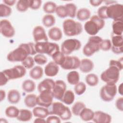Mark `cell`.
I'll use <instances>...</instances> for the list:
<instances>
[{"label":"cell","mask_w":123,"mask_h":123,"mask_svg":"<svg viewBox=\"0 0 123 123\" xmlns=\"http://www.w3.org/2000/svg\"><path fill=\"white\" fill-rule=\"evenodd\" d=\"M65 56L61 51H59L54 54L51 57L53 62L58 65H61L64 61Z\"/></svg>","instance_id":"cell-42"},{"label":"cell","mask_w":123,"mask_h":123,"mask_svg":"<svg viewBox=\"0 0 123 123\" xmlns=\"http://www.w3.org/2000/svg\"><path fill=\"white\" fill-rule=\"evenodd\" d=\"M34 123H46V120H45V118H42L39 117H37L35 120L34 121Z\"/></svg>","instance_id":"cell-57"},{"label":"cell","mask_w":123,"mask_h":123,"mask_svg":"<svg viewBox=\"0 0 123 123\" xmlns=\"http://www.w3.org/2000/svg\"><path fill=\"white\" fill-rule=\"evenodd\" d=\"M111 50L116 54H122L123 52V39L122 35L111 34Z\"/></svg>","instance_id":"cell-16"},{"label":"cell","mask_w":123,"mask_h":123,"mask_svg":"<svg viewBox=\"0 0 123 123\" xmlns=\"http://www.w3.org/2000/svg\"><path fill=\"white\" fill-rule=\"evenodd\" d=\"M47 123H60L61 122V119L59 117L55 116V115H52L49 116L46 120Z\"/></svg>","instance_id":"cell-51"},{"label":"cell","mask_w":123,"mask_h":123,"mask_svg":"<svg viewBox=\"0 0 123 123\" xmlns=\"http://www.w3.org/2000/svg\"><path fill=\"white\" fill-rule=\"evenodd\" d=\"M102 38L98 36H92L89 37L87 42L83 49V53L86 57L92 56L95 52L100 49L99 45Z\"/></svg>","instance_id":"cell-6"},{"label":"cell","mask_w":123,"mask_h":123,"mask_svg":"<svg viewBox=\"0 0 123 123\" xmlns=\"http://www.w3.org/2000/svg\"><path fill=\"white\" fill-rule=\"evenodd\" d=\"M66 7L67 13L68 16L72 18H74L75 17L77 12V7L73 3H66L64 5Z\"/></svg>","instance_id":"cell-40"},{"label":"cell","mask_w":123,"mask_h":123,"mask_svg":"<svg viewBox=\"0 0 123 123\" xmlns=\"http://www.w3.org/2000/svg\"><path fill=\"white\" fill-rule=\"evenodd\" d=\"M37 96L34 94H28L24 98V103L25 105L29 108L36 107L37 105Z\"/></svg>","instance_id":"cell-28"},{"label":"cell","mask_w":123,"mask_h":123,"mask_svg":"<svg viewBox=\"0 0 123 123\" xmlns=\"http://www.w3.org/2000/svg\"><path fill=\"white\" fill-rule=\"evenodd\" d=\"M50 115L58 116L61 120L67 121L72 117V111L70 109L60 102H53L49 107Z\"/></svg>","instance_id":"cell-2"},{"label":"cell","mask_w":123,"mask_h":123,"mask_svg":"<svg viewBox=\"0 0 123 123\" xmlns=\"http://www.w3.org/2000/svg\"><path fill=\"white\" fill-rule=\"evenodd\" d=\"M35 47L37 53L42 54H46L50 57L60 51V48L57 44L48 41L36 43Z\"/></svg>","instance_id":"cell-5"},{"label":"cell","mask_w":123,"mask_h":123,"mask_svg":"<svg viewBox=\"0 0 123 123\" xmlns=\"http://www.w3.org/2000/svg\"><path fill=\"white\" fill-rule=\"evenodd\" d=\"M34 60L35 62L40 65H44L48 62L47 58L44 54L39 53L34 56Z\"/></svg>","instance_id":"cell-46"},{"label":"cell","mask_w":123,"mask_h":123,"mask_svg":"<svg viewBox=\"0 0 123 123\" xmlns=\"http://www.w3.org/2000/svg\"><path fill=\"white\" fill-rule=\"evenodd\" d=\"M109 65H112L117 67L120 71L123 69V58L121 57L120 59L118 60H111L110 61Z\"/></svg>","instance_id":"cell-50"},{"label":"cell","mask_w":123,"mask_h":123,"mask_svg":"<svg viewBox=\"0 0 123 123\" xmlns=\"http://www.w3.org/2000/svg\"><path fill=\"white\" fill-rule=\"evenodd\" d=\"M103 0H89L90 4L94 7H98L99 6L102 2Z\"/></svg>","instance_id":"cell-54"},{"label":"cell","mask_w":123,"mask_h":123,"mask_svg":"<svg viewBox=\"0 0 123 123\" xmlns=\"http://www.w3.org/2000/svg\"><path fill=\"white\" fill-rule=\"evenodd\" d=\"M42 22L43 25L46 27H50L53 26L56 22L55 17L51 14H47L42 18Z\"/></svg>","instance_id":"cell-34"},{"label":"cell","mask_w":123,"mask_h":123,"mask_svg":"<svg viewBox=\"0 0 123 123\" xmlns=\"http://www.w3.org/2000/svg\"><path fill=\"white\" fill-rule=\"evenodd\" d=\"M86 84L90 86H96L99 82L98 77L97 75L95 74H89L85 78Z\"/></svg>","instance_id":"cell-36"},{"label":"cell","mask_w":123,"mask_h":123,"mask_svg":"<svg viewBox=\"0 0 123 123\" xmlns=\"http://www.w3.org/2000/svg\"><path fill=\"white\" fill-rule=\"evenodd\" d=\"M57 15L62 18H64L68 16V13L65 5H59L57 6L55 12Z\"/></svg>","instance_id":"cell-44"},{"label":"cell","mask_w":123,"mask_h":123,"mask_svg":"<svg viewBox=\"0 0 123 123\" xmlns=\"http://www.w3.org/2000/svg\"><path fill=\"white\" fill-rule=\"evenodd\" d=\"M80 62L81 61L76 56L66 55L61 67L65 70H74L79 67Z\"/></svg>","instance_id":"cell-12"},{"label":"cell","mask_w":123,"mask_h":123,"mask_svg":"<svg viewBox=\"0 0 123 123\" xmlns=\"http://www.w3.org/2000/svg\"><path fill=\"white\" fill-rule=\"evenodd\" d=\"M115 106L116 108L120 111H123V98L122 97H120L117 99L115 102Z\"/></svg>","instance_id":"cell-52"},{"label":"cell","mask_w":123,"mask_h":123,"mask_svg":"<svg viewBox=\"0 0 123 123\" xmlns=\"http://www.w3.org/2000/svg\"><path fill=\"white\" fill-rule=\"evenodd\" d=\"M107 15L108 18H111L113 20H123V5L116 3L109 6H107Z\"/></svg>","instance_id":"cell-11"},{"label":"cell","mask_w":123,"mask_h":123,"mask_svg":"<svg viewBox=\"0 0 123 123\" xmlns=\"http://www.w3.org/2000/svg\"><path fill=\"white\" fill-rule=\"evenodd\" d=\"M5 115L9 118H16L19 114V110L14 106H10L6 108L5 111Z\"/></svg>","instance_id":"cell-37"},{"label":"cell","mask_w":123,"mask_h":123,"mask_svg":"<svg viewBox=\"0 0 123 123\" xmlns=\"http://www.w3.org/2000/svg\"><path fill=\"white\" fill-rule=\"evenodd\" d=\"M105 24L104 20L101 19L97 15H94L85 24V30L88 35L95 36L104 27Z\"/></svg>","instance_id":"cell-3"},{"label":"cell","mask_w":123,"mask_h":123,"mask_svg":"<svg viewBox=\"0 0 123 123\" xmlns=\"http://www.w3.org/2000/svg\"><path fill=\"white\" fill-rule=\"evenodd\" d=\"M7 79L10 80L21 78L26 74V69L23 65H17L12 68L2 71Z\"/></svg>","instance_id":"cell-10"},{"label":"cell","mask_w":123,"mask_h":123,"mask_svg":"<svg viewBox=\"0 0 123 123\" xmlns=\"http://www.w3.org/2000/svg\"><path fill=\"white\" fill-rule=\"evenodd\" d=\"M36 53L35 44L33 42L22 43L8 54L7 59L10 62H22L28 56Z\"/></svg>","instance_id":"cell-1"},{"label":"cell","mask_w":123,"mask_h":123,"mask_svg":"<svg viewBox=\"0 0 123 123\" xmlns=\"http://www.w3.org/2000/svg\"><path fill=\"white\" fill-rule=\"evenodd\" d=\"M29 74L31 78L38 80L43 76V70L40 66H36L31 69Z\"/></svg>","instance_id":"cell-30"},{"label":"cell","mask_w":123,"mask_h":123,"mask_svg":"<svg viewBox=\"0 0 123 123\" xmlns=\"http://www.w3.org/2000/svg\"><path fill=\"white\" fill-rule=\"evenodd\" d=\"M79 74L76 71H71L67 74V80L70 85H75L79 82Z\"/></svg>","instance_id":"cell-32"},{"label":"cell","mask_w":123,"mask_h":123,"mask_svg":"<svg viewBox=\"0 0 123 123\" xmlns=\"http://www.w3.org/2000/svg\"><path fill=\"white\" fill-rule=\"evenodd\" d=\"M86 89V84L83 82H79L74 85V91L75 93L77 95H81L85 93Z\"/></svg>","instance_id":"cell-43"},{"label":"cell","mask_w":123,"mask_h":123,"mask_svg":"<svg viewBox=\"0 0 123 123\" xmlns=\"http://www.w3.org/2000/svg\"><path fill=\"white\" fill-rule=\"evenodd\" d=\"M33 37L36 43L48 41V38L45 29L40 25L36 26L33 30Z\"/></svg>","instance_id":"cell-17"},{"label":"cell","mask_w":123,"mask_h":123,"mask_svg":"<svg viewBox=\"0 0 123 123\" xmlns=\"http://www.w3.org/2000/svg\"><path fill=\"white\" fill-rule=\"evenodd\" d=\"M92 121L96 123H110L111 121V117L108 113L98 111L94 112Z\"/></svg>","instance_id":"cell-18"},{"label":"cell","mask_w":123,"mask_h":123,"mask_svg":"<svg viewBox=\"0 0 123 123\" xmlns=\"http://www.w3.org/2000/svg\"><path fill=\"white\" fill-rule=\"evenodd\" d=\"M6 97V92L5 91L2 89H1L0 90V101H3L5 98Z\"/></svg>","instance_id":"cell-56"},{"label":"cell","mask_w":123,"mask_h":123,"mask_svg":"<svg viewBox=\"0 0 123 123\" xmlns=\"http://www.w3.org/2000/svg\"><path fill=\"white\" fill-rule=\"evenodd\" d=\"M9 81V80L7 79V77L5 76L4 74L3 73V72L1 71L0 73V86H3L5 85Z\"/></svg>","instance_id":"cell-53"},{"label":"cell","mask_w":123,"mask_h":123,"mask_svg":"<svg viewBox=\"0 0 123 123\" xmlns=\"http://www.w3.org/2000/svg\"><path fill=\"white\" fill-rule=\"evenodd\" d=\"M55 82L50 78H46L40 82L37 86V90L39 93L42 92H51L54 87Z\"/></svg>","instance_id":"cell-19"},{"label":"cell","mask_w":123,"mask_h":123,"mask_svg":"<svg viewBox=\"0 0 123 123\" xmlns=\"http://www.w3.org/2000/svg\"><path fill=\"white\" fill-rule=\"evenodd\" d=\"M120 70L116 66L109 65V67L100 75V79L106 83L116 84L120 77Z\"/></svg>","instance_id":"cell-7"},{"label":"cell","mask_w":123,"mask_h":123,"mask_svg":"<svg viewBox=\"0 0 123 123\" xmlns=\"http://www.w3.org/2000/svg\"><path fill=\"white\" fill-rule=\"evenodd\" d=\"M91 16L90 11L86 8L79 9L76 14V18L80 21H85L90 18Z\"/></svg>","instance_id":"cell-26"},{"label":"cell","mask_w":123,"mask_h":123,"mask_svg":"<svg viewBox=\"0 0 123 123\" xmlns=\"http://www.w3.org/2000/svg\"><path fill=\"white\" fill-rule=\"evenodd\" d=\"M103 2L105 3L106 6H107V5L109 6L110 5L117 3V1H114V0H105V1H103Z\"/></svg>","instance_id":"cell-58"},{"label":"cell","mask_w":123,"mask_h":123,"mask_svg":"<svg viewBox=\"0 0 123 123\" xmlns=\"http://www.w3.org/2000/svg\"><path fill=\"white\" fill-rule=\"evenodd\" d=\"M111 48V41L108 39H102L99 45V49L103 51H108Z\"/></svg>","instance_id":"cell-47"},{"label":"cell","mask_w":123,"mask_h":123,"mask_svg":"<svg viewBox=\"0 0 123 123\" xmlns=\"http://www.w3.org/2000/svg\"><path fill=\"white\" fill-rule=\"evenodd\" d=\"M12 12V9L10 6L3 3L0 4V16L6 17L9 16Z\"/></svg>","instance_id":"cell-41"},{"label":"cell","mask_w":123,"mask_h":123,"mask_svg":"<svg viewBox=\"0 0 123 123\" xmlns=\"http://www.w3.org/2000/svg\"><path fill=\"white\" fill-rule=\"evenodd\" d=\"M117 88L115 84L106 83L100 90V97L105 102L112 101L117 94Z\"/></svg>","instance_id":"cell-8"},{"label":"cell","mask_w":123,"mask_h":123,"mask_svg":"<svg viewBox=\"0 0 123 123\" xmlns=\"http://www.w3.org/2000/svg\"><path fill=\"white\" fill-rule=\"evenodd\" d=\"M3 2H4V4L9 6H11L14 5V4L16 3V0H3Z\"/></svg>","instance_id":"cell-55"},{"label":"cell","mask_w":123,"mask_h":123,"mask_svg":"<svg viewBox=\"0 0 123 123\" xmlns=\"http://www.w3.org/2000/svg\"><path fill=\"white\" fill-rule=\"evenodd\" d=\"M94 112L90 109L85 108L82 110L79 114L81 119L85 122H88L92 120Z\"/></svg>","instance_id":"cell-29"},{"label":"cell","mask_w":123,"mask_h":123,"mask_svg":"<svg viewBox=\"0 0 123 123\" xmlns=\"http://www.w3.org/2000/svg\"><path fill=\"white\" fill-rule=\"evenodd\" d=\"M41 3L42 1L40 0H29V8L34 10L39 9Z\"/></svg>","instance_id":"cell-49"},{"label":"cell","mask_w":123,"mask_h":123,"mask_svg":"<svg viewBox=\"0 0 123 123\" xmlns=\"http://www.w3.org/2000/svg\"><path fill=\"white\" fill-rule=\"evenodd\" d=\"M16 7L18 11L25 12L29 8V0H19L17 1Z\"/></svg>","instance_id":"cell-39"},{"label":"cell","mask_w":123,"mask_h":123,"mask_svg":"<svg viewBox=\"0 0 123 123\" xmlns=\"http://www.w3.org/2000/svg\"><path fill=\"white\" fill-rule=\"evenodd\" d=\"M118 92H119V93L121 95V96H122L123 95V83H121L120 85H119V87H118Z\"/></svg>","instance_id":"cell-59"},{"label":"cell","mask_w":123,"mask_h":123,"mask_svg":"<svg viewBox=\"0 0 123 123\" xmlns=\"http://www.w3.org/2000/svg\"><path fill=\"white\" fill-rule=\"evenodd\" d=\"M48 36L50 39L58 41L62 37V33L61 29L58 27H52L48 31Z\"/></svg>","instance_id":"cell-22"},{"label":"cell","mask_w":123,"mask_h":123,"mask_svg":"<svg viewBox=\"0 0 123 123\" xmlns=\"http://www.w3.org/2000/svg\"><path fill=\"white\" fill-rule=\"evenodd\" d=\"M0 31L4 37L11 38L15 35V29L11 23L7 19H2L0 21Z\"/></svg>","instance_id":"cell-13"},{"label":"cell","mask_w":123,"mask_h":123,"mask_svg":"<svg viewBox=\"0 0 123 123\" xmlns=\"http://www.w3.org/2000/svg\"><path fill=\"white\" fill-rule=\"evenodd\" d=\"M63 31L68 37L75 36L80 34L83 31L82 24L72 19H67L62 23Z\"/></svg>","instance_id":"cell-4"},{"label":"cell","mask_w":123,"mask_h":123,"mask_svg":"<svg viewBox=\"0 0 123 123\" xmlns=\"http://www.w3.org/2000/svg\"><path fill=\"white\" fill-rule=\"evenodd\" d=\"M107 6H101L98 9L97 11V15L103 20L108 19L107 15Z\"/></svg>","instance_id":"cell-48"},{"label":"cell","mask_w":123,"mask_h":123,"mask_svg":"<svg viewBox=\"0 0 123 123\" xmlns=\"http://www.w3.org/2000/svg\"><path fill=\"white\" fill-rule=\"evenodd\" d=\"M53 97L51 92L39 93L37 97V105L45 108H49L53 103Z\"/></svg>","instance_id":"cell-14"},{"label":"cell","mask_w":123,"mask_h":123,"mask_svg":"<svg viewBox=\"0 0 123 123\" xmlns=\"http://www.w3.org/2000/svg\"><path fill=\"white\" fill-rule=\"evenodd\" d=\"M7 99L11 104H17L21 99V95L16 89H11L8 93Z\"/></svg>","instance_id":"cell-25"},{"label":"cell","mask_w":123,"mask_h":123,"mask_svg":"<svg viewBox=\"0 0 123 123\" xmlns=\"http://www.w3.org/2000/svg\"><path fill=\"white\" fill-rule=\"evenodd\" d=\"M86 105L82 101H77L75 102L71 108L72 113L75 116H79L80 113L83 109L86 108Z\"/></svg>","instance_id":"cell-35"},{"label":"cell","mask_w":123,"mask_h":123,"mask_svg":"<svg viewBox=\"0 0 123 123\" xmlns=\"http://www.w3.org/2000/svg\"><path fill=\"white\" fill-rule=\"evenodd\" d=\"M112 34L116 35H122L123 32V20H113L112 23Z\"/></svg>","instance_id":"cell-27"},{"label":"cell","mask_w":123,"mask_h":123,"mask_svg":"<svg viewBox=\"0 0 123 123\" xmlns=\"http://www.w3.org/2000/svg\"><path fill=\"white\" fill-rule=\"evenodd\" d=\"M74 99L75 96L73 91L68 90L65 92L61 101L66 105H71L73 103Z\"/></svg>","instance_id":"cell-31"},{"label":"cell","mask_w":123,"mask_h":123,"mask_svg":"<svg viewBox=\"0 0 123 123\" xmlns=\"http://www.w3.org/2000/svg\"><path fill=\"white\" fill-rule=\"evenodd\" d=\"M22 65L26 69H31L34 65L35 61L34 58L30 56H28L22 62Z\"/></svg>","instance_id":"cell-45"},{"label":"cell","mask_w":123,"mask_h":123,"mask_svg":"<svg viewBox=\"0 0 123 123\" xmlns=\"http://www.w3.org/2000/svg\"><path fill=\"white\" fill-rule=\"evenodd\" d=\"M22 88L25 92L27 93H31L35 90L36 84L33 80L27 79L23 82Z\"/></svg>","instance_id":"cell-33"},{"label":"cell","mask_w":123,"mask_h":123,"mask_svg":"<svg viewBox=\"0 0 123 123\" xmlns=\"http://www.w3.org/2000/svg\"><path fill=\"white\" fill-rule=\"evenodd\" d=\"M56 4L52 1H47L43 6V10L44 12L48 14L53 13L55 12V10L57 7Z\"/></svg>","instance_id":"cell-38"},{"label":"cell","mask_w":123,"mask_h":123,"mask_svg":"<svg viewBox=\"0 0 123 123\" xmlns=\"http://www.w3.org/2000/svg\"><path fill=\"white\" fill-rule=\"evenodd\" d=\"M81 47V42L75 38L65 40L61 45V51L65 55H69L73 52L78 50Z\"/></svg>","instance_id":"cell-9"},{"label":"cell","mask_w":123,"mask_h":123,"mask_svg":"<svg viewBox=\"0 0 123 123\" xmlns=\"http://www.w3.org/2000/svg\"><path fill=\"white\" fill-rule=\"evenodd\" d=\"M59 71V67L53 61L49 62L45 67L44 73L49 77H53L57 75Z\"/></svg>","instance_id":"cell-20"},{"label":"cell","mask_w":123,"mask_h":123,"mask_svg":"<svg viewBox=\"0 0 123 123\" xmlns=\"http://www.w3.org/2000/svg\"><path fill=\"white\" fill-rule=\"evenodd\" d=\"M33 115V112L29 110L20 109L16 118L17 120L21 122H28L32 119Z\"/></svg>","instance_id":"cell-24"},{"label":"cell","mask_w":123,"mask_h":123,"mask_svg":"<svg viewBox=\"0 0 123 123\" xmlns=\"http://www.w3.org/2000/svg\"><path fill=\"white\" fill-rule=\"evenodd\" d=\"M66 85L63 80H58L55 81V85L52 91L53 98L61 100L66 91Z\"/></svg>","instance_id":"cell-15"},{"label":"cell","mask_w":123,"mask_h":123,"mask_svg":"<svg viewBox=\"0 0 123 123\" xmlns=\"http://www.w3.org/2000/svg\"><path fill=\"white\" fill-rule=\"evenodd\" d=\"M33 114L35 117L42 118H46L49 114V110L47 108L42 106L35 107L32 111Z\"/></svg>","instance_id":"cell-23"},{"label":"cell","mask_w":123,"mask_h":123,"mask_svg":"<svg viewBox=\"0 0 123 123\" xmlns=\"http://www.w3.org/2000/svg\"><path fill=\"white\" fill-rule=\"evenodd\" d=\"M94 64L92 61L89 59H83L80 62V70L84 73H88L93 70Z\"/></svg>","instance_id":"cell-21"}]
</instances>
